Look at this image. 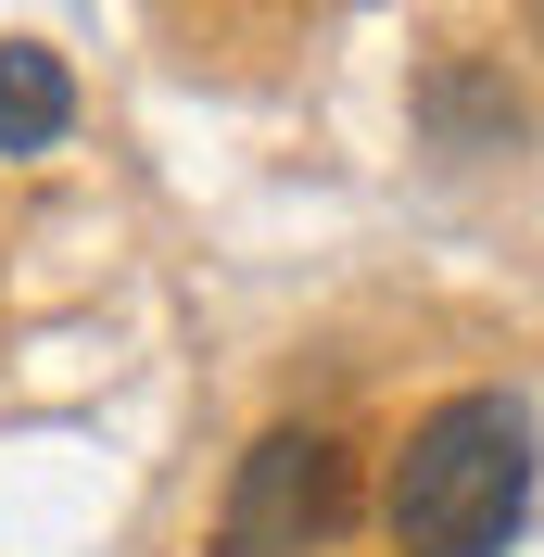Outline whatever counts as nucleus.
<instances>
[{
  "label": "nucleus",
  "instance_id": "f257e3e1",
  "mask_svg": "<svg viewBox=\"0 0 544 557\" xmlns=\"http://www.w3.org/2000/svg\"><path fill=\"white\" fill-rule=\"evenodd\" d=\"M380 520L406 557H507L532 520V406L519 393H443L393 456Z\"/></svg>",
  "mask_w": 544,
  "mask_h": 557
},
{
  "label": "nucleus",
  "instance_id": "f03ea898",
  "mask_svg": "<svg viewBox=\"0 0 544 557\" xmlns=\"http://www.w3.org/2000/svg\"><path fill=\"white\" fill-rule=\"evenodd\" d=\"M355 520V456L305 418L254 431V456L228 469V507H215V557H305Z\"/></svg>",
  "mask_w": 544,
  "mask_h": 557
},
{
  "label": "nucleus",
  "instance_id": "7ed1b4c3",
  "mask_svg": "<svg viewBox=\"0 0 544 557\" xmlns=\"http://www.w3.org/2000/svg\"><path fill=\"white\" fill-rule=\"evenodd\" d=\"M76 127V76L51 38H0V165H38Z\"/></svg>",
  "mask_w": 544,
  "mask_h": 557
},
{
  "label": "nucleus",
  "instance_id": "20e7f679",
  "mask_svg": "<svg viewBox=\"0 0 544 557\" xmlns=\"http://www.w3.org/2000/svg\"><path fill=\"white\" fill-rule=\"evenodd\" d=\"M418 114H431L443 152H507V139H519V102L481 64H431V76H418Z\"/></svg>",
  "mask_w": 544,
  "mask_h": 557
}]
</instances>
